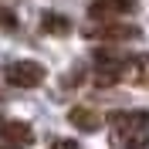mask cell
<instances>
[{"label": "cell", "mask_w": 149, "mask_h": 149, "mask_svg": "<svg viewBox=\"0 0 149 149\" xmlns=\"http://www.w3.org/2000/svg\"><path fill=\"white\" fill-rule=\"evenodd\" d=\"M68 122H71L74 129H81V132H98L102 129V115L95 109H88V105H74L68 112Z\"/></svg>", "instance_id": "obj_6"}, {"label": "cell", "mask_w": 149, "mask_h": 149, "mask_svg": "<svg viewBox=\"0 0 149 149\" xmlns=\"http://www.w3.org/2000/svg\"><path fill=\"white\" fill-rule=\"evenodd\" d=\"M51 149H78V142H74V139H54Z\"/></svg>", "instance_id": "obj_10"}, {"label": "cell", "mask_w": 149, "mask_h": 149, "mask_svg": "<svg viewBox=\"0 0 149 149\" xmlns=\"http://www.w3.org/2000/svg\"><path fill=\"white\" fill-rule=\"evenodd\" d=\"M41 27H44V34L65 37V34H71V20H68L65 14H54V10H47L44 17H41Z\"/></svg>", "instance_id": "obj_8"}, {"label": "cell", "mask_w": 149, "mask_h": 149, "mask_svg": "<svg viewBox=\"0 0 149 149\" xmlns=\"http://www.w3.org/2000/svg\"><path fill=\"white\" fill-rule=\"evenodd\" d=\"M95 41H109V44H119V41H132V37H142V31L136 24H125V20H95L92 27L85 31Z\"/></svg>", "instance_id": "obj_2"}, {"label": "cell", "mask_w": 149, "mask_h": 149, "mask_svg": "<svg viewBox=\"0 0 149 149\" xmlns=\"http://www.w3.org/2000/svg\"><path fill=\"white\" fill-rule=\"evenodd\" d=\"M0 139L7 146H31L34 142V129L20 119H7V122H0Z\"/></svg>", "instance_id": "obj_5"}, {"label": "cell", "mask_w": 149, "mask_h": 149, "mask_svg": "<svg viewBox=\"0 0 149 149\" xmlns=\"http://www.w3.org/2000/svg\"><path fill=\"white\" fill-rule=\"evenodd\" d=\"M122 78H129V81H136V85H149V54L129 58L125 68H122Z\"/></svg>", "instance_id": "obj_7"}, {"label": "cell", "mask_w": 149, "mask_h": 149, "mask_svg": "<svg viewBox=\"0 0 149 149\" xmlns=\"http://www.w3.org/2000/svg\"><path fill=\"white\" fill-rule=\"evenodd\" d=\"M81 78H85V71H81V68L68 71V74H65V88H71V85H81Z\"/></svg>", "instance_id": "obj_9"}, {"label": "cell", "mask_w": 149, "mask_h": 149, "mask_svg": "<svg viewBox=\"0 0 149 149\" xmlns=\"http://www.w3.org/2000/svg\"><path fill=\"white\" fill-rule=\"evenodd\" d=\"M109 125L122 149H146L149 146V112L146 109L115 112V115H109Z\"/></svg>", "instance_id": "obj_1"}, {"label": "cell", "mask_w": 149, "mask_h": 149, "mask_svg": "<svg viewBox=\"0 0 149 149\" xmlns=\"http://www.w3.org/2000/svg\"><path fill=\"white\" fill-rule=\"evenodd\" d=\"M0 24H3V27H14V17H10L7 10H0Z\"/></svg>", "instance_id": "obj_11"}, {"label": "cell", "mask_w": 149, "mask_h": 149, "mask_svg": "<svg viewBox=\"0 0 149 149\" xmlns=\"http://www.w3.org/2000/svg\"><path fill=\"white\" fill-rule=\"evenodd\" d=\"M132 10H136V0H92L88 3L92 20H119V17H129Z\"/></svg>", "instance_id": "obj_4"}, {"label": "cell", "mask_w": 149, "mask_h": 149, "mask_svg": "<svg viewBox=\"0 0 149 149\" xmlns=\"http://www.w3.org/2000/svg\"><path fill=\"white\" fill-rule=\"evenodd\" d=\"M3 78L14 88H37L44 81V65H37V61H14V65H7Z\"/></svg>", "instance_id": "obj_3"}]
</instances>
